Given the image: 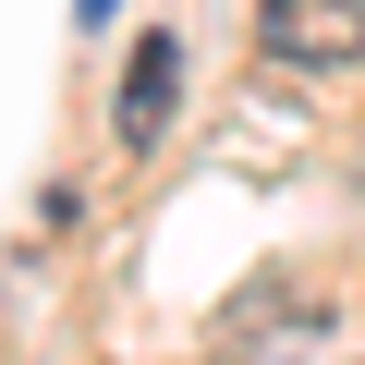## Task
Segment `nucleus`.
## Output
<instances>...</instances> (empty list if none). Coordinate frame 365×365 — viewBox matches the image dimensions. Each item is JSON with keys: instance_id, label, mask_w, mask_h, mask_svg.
Returning a JSON list of instances; mask_svg holds the SVG:
<instances>
[{"instance_id": "1", "label": "nucleus", "mask_w": 365, "mask_h": 365, "mask_svg": "<svg viewBox=\"0 0 365 365\" xmlns=\"http://www.w3.org/2000/svg\"><path fill=\"white\" fill-rule=\"evenodd\" d=\"M256 37L292 73H341V61H365V0H268Z\"/></svg>"}, {"instance_id": "2", "label": "nucleus", "mask_w": 365, "mask_h": 365, "mask_svg": "<svg viewBox=\"0 0 365 365\" xmlns=\"http://www.w3.org/2000/svg\"><path fill=\"white\" fill-rule=\"evenodd\" d=\"M170 98H182V49H170V37H134L122 110H110V122H122V146H158V134H170Z\"/></svg>"}, {"instance_id": "3", "label": "nucleus", "mask_w": 365, "mask_h": 365, "mask_svg": "<svg viewBox=\"0 0 365 365\" xmlns=\"http://www.w3.org/2000/svg\"><path fill=\"white\" fill-rule=\"evenodd\" d=\"M292 329H329V304H292V292H256V304H244V317L220 329V353H232V365H268V353H280Z\"/></svg>"}]
</instances>
